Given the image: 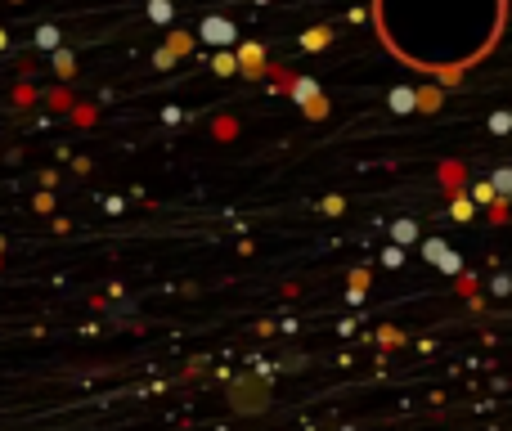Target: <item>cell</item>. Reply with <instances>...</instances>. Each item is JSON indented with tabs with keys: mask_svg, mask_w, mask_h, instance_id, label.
I'll return each instance as SVG.
<instances>
[{
	"mask_svg": "<svg viewBox=\"0 0 512 431\" xmlns=\"http://www.w3.org/2000/svg\"><path fill=\"white\" fill-rule=\"evenodd\" d=\"M391 104H396V113H409V108H418V90H391Z\"/></svg>",
	"mask_w": 512,
	"mask_h": 431,
	"instance_id": "1",
	"label": "cell"
},
{
	"mask_svg": "<svg viewBox=\"0 0 512 431\" xmlns=\"http://www.w3.org/2000/svg\"><path fill=\"white\" fill-rule=\"evenodd\" d=\"M207 36H212V41H234V27L221 23V18H212V23H207Z\"/></svg>",
	"mask_w": 512,
	"mask_h": 431,
	"instance_id": "2",
	"label": "cell"
},
{
	"mask_svg": "<svg viewBox=\"0 0 512 431\" xmlns=\"http://www.w3.org/2000/svg\"><path fill=\"white\" fill-rule=\"evenodd\" d=\"M328 36H333L328 27H315V32H306V41H301V45H306V50H324Z\"/></svg>",
	"mask_w": 512,
	"mask_h": 431,
	"instance_id": "3",
	"label": "cell"
},
{
	"mask_svg": "<svg viewBox=\"0 0 512 431\" xmlns=\"http://www.w3.org/2000/svg\"><path fill=\"white\" fill-rule=\"evenodd\" d=\"M414 234H418L414 220H400V225H396V238H414Z\"/></svg>",
	"mask_w": 512,
	"mask_h": 431,
	"instance_id": "4",
	"label": "cell"
},
{
	"mask_svg": "<svg viewBox=\"0 0 512 431\" xmlns=\"http://www.w3.org/2000/svg\"><path fill=\"white\" fill-rule=\"evenodd\" d=\"M243 63H248V68H256V63H261V50H256V45H248V50H243Z\"/></svg>",
	"mask_w": 512,
	"mask_h": 431,
	"instance_id": "5",
	"label": "cell"
}]
</instances>
